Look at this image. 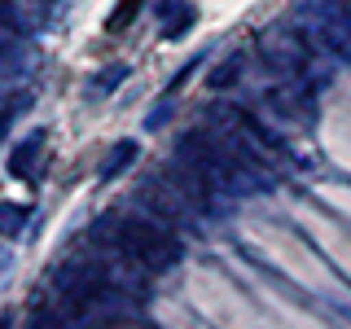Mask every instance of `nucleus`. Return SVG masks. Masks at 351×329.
<instances>
[{
    "mask_svg": "<svg viewBox=\"0 0 351 329\" xmlns=\"http://www.w3.org/2000/svg\"><path fill=\"white\" fill-rule=\"evenodd\" d=\"M106 255L110 263L136 272V277H158V272L176 268L180 237L158 215H119L106 228Z\"/></svg>",
    "mask_w": 351,
    "mask_h": 329,
    "instance_id": "f257e3e1",
    "label": "nucleus"
},
{
    "mask_svg": "<svg viewBox=\"0 0 351 329\" xmlns=\"http://www.w3.org/2000/svg\"><path fill=\"white\" fill-rule=\"evenodd\" d=\"M31 329H80V321H71L58 303H44L31 312Z\"/></svg>",
    "mask_w": 351,
    "mask_h": 329,
    "instance_id": "f03ea898",
    "label": "nucleus"
},
{
    "mask_svg": "<svg viewBox=\"0 0 351 329\" xmlns=\"http://www.w3.org/2000/svg\"><path fill=\"white\" fill-rule=\"evenodd\" d=\"M136 9H141V0H119V9L110 14V22H106V27H110V31H123L128 22L136 18Z\"/></svg>",
    "mask_w": 351,
    "mask_h": 329,
    "instance_id": "7ed1b4c3",
    "label": "nucleus"
}]
</instances>
